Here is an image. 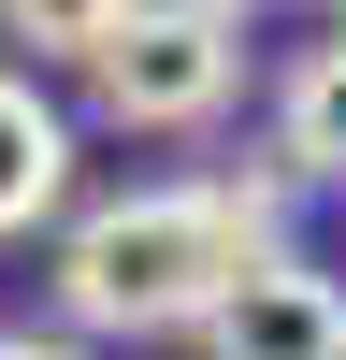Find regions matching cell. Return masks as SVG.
Returning <instances> with one entry per match:
<instances>
[{"mask_svg":"<svg viewBox=\"0 0 346 360\" xmlns=\"http://www.w3.org/2000/svg\"><path fill=\"white\" fill-rule=\"evenodd\" d=\"M58 188H72V130H58V101H44L29 72H0V245L44 231Z\"/></svg>","mask_w":346,"mask_h":360,"instance_id":"cell-4","label":"cell"},{"mask_svg":"<svg viewBox=\"0 0 346 360\" xmlns=\"http://www.w3.org/2000/svg\"><path fill=\"white\" fill-rule=\"evenodd\" d=\"M0 360H72V332H0Z\"/></svg>","mask_w":346,"mask_h":360,"instance_id":"cell-7","label":"cell"},{"mask_svg":"<svg viewBox=\"0 0 346 360\" xmlns=\"http://www.w3.org/2000/svg\"><path fill=\"white\" fill-rule=\"evenodd\" d=\"M202 360H346V288L317 274V259H245L231 274V303L202 317Z\"/></svg>","mask_w":346,"mask_h":360,"instance_id":"cell-3","label":"cell"},{"mask_svg":"<svg viewBox=\"0 0 346 360\" xmlns=\"http://www.w3.org/2000/svg\"><path fill=\"white\" fill-rule=\"evenodd\" d=\"M274 188H346V44H317L274 101Z\"/></svg>","mask_w":346,"mask_h":360,"instance_id":"cell-5","label":"cell"},{"mask_svg":"<svg viewBox=\"0 0 346 360\" xmlns=\"http://www.w3.org/2000/svg\"><path fill=\"white\" fill-rule=\"evenodd\" d=\"M86 86H101L115 130H202L245 86V15H217V0H130L115 44L86 58Z\"/></svg>","mask_w":346,"mask_h":360,"instance_id":"cell-2","label":"cell"},{"mask_svg":"<svg viewBox=\"0 0 346 360\" xmlns=\"http://www.w3.org/2000/svg\"><path fill=\"white\" fill-rule=\"evenodd\" d=\"M288 188L274 173H217V188H130L101 217L58 231V317L72 332H202L245 259H274Z\"/></svg>","mask_w":346,"mask_h":360,"instance_id":"cell-1","label":"cell"},{"mask_svg":"<svg viewBox=\"0 0 346 360\" xmlns=\"http://www.w3.org/2000/svg\"><path fill=\"white\" fill-rule=\"evenodd\" d=\"M115 15H130V0H0V29H15L29 58H72V72L115 44Z\"/></svg>","mask_w":346,"mask_h":360,"instance_id":"cell-6","label":"cell"},{"mask_svg":"<svg viewBox=\"0 0 346 360\" xmlns=\"http://www.w3.org/2000/svg\"><path fill=\"white\" fill-rule=\"evenodd\" d=\"M217 15H245V0H217Z\"/></svg>","mask_w":346,"mask_h":360,"instance_id":"cell-8","label":"cell"}]
</instances>
